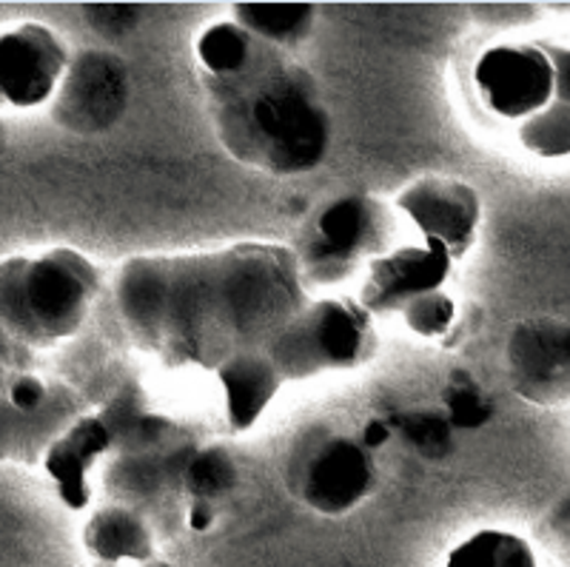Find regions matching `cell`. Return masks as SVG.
<instances>
[{"mask_svg":"<svg viewBox=\"0 0 570 567\" xmlns=\"http://www.w3.org/2000/svg\"><path fill=\"white\" fill-rule=\"evenodd\" d=\"M454 260L428 243L396 245L365 268L360 305L371 316H402L434 291H445Z\"/></svg>","mask_w":570,"mask_h":567,"instance_id":"cell-10","label":"cell"},{"mask_svg":"<svg viewBox=\"0 0 570 567\" xmlns=\"http://www.w3.org/2000/svg\"><path fill=\"white\" fill-rule=\"evenodd\" d=\"M285 488L320 516H345L376 490L374 451L360 437L331 426H308L283 468Z\"/></svg>","mask_w":570,"mask_h":567,"instance_id":"cell-6","label":"cell"},{"mask_svg":"<svg viewBox=\"0 0 570 567\" xmlns=\"http://www.w3.org/2000/svg\"><path fill=\"white\" fill-rule=\"evenodd\" d=\"M109 422L104 413L78 417L55 439L43 457L46 473L52 477L60 502L69 510H86L91 505V471L100 457L111 451Z\"/></svg>","mask_w":570,"mask_h":567,"instance_id":"cell-12","label":"cell"},{"mask_svg":"<svg viewBox=\"0 0 570 567\" xmlns=\"http://www.w3.org/2000/svg\"><path fill=\"white\" fill-rule=\"evenodd\" d=\"M223 388L226 422L234 433H246L259 422L279 388L285 385L266 349L246 351L217 371Z\"/></svg>","mask_w":570,"mask_h":567,"instance_id":"cell-14","label":"cell"},{"mask_svg":"<svg viewBox=\"0 0 570 567\" xmlns=\"http://www.w3.org/2000/svg\"><path fill=\"white\" fill-rule=\"evenodd\" d=\"M402 323L409 325V331H414L416 336L440 340V336H445L456 323L454 297L445 294V291H434V294H428V297L420 300L416 305H411V309L402 314Z\"/></svg>","mask_w":570,"mask_h":567,"instance_id":"cell-20","label":"cell"},{"mask_svg":"<svg viewBox=\"0 0 570 567\" xmlns=\"http://www.w3.org/2000/svg\"><path fill=\"white\" fill-rule=\"evenodd\" d=\"M473 89L480 104L502 120H528L557 95L551 58L542 43H497L473 63Z\"/></svg>","mask_w":570,"mask_h":567,"instance_id":"cell-7","label":"cell"},{"mask_svg":"<svg viewBox=\"0 0 570 567\" xmlns=\"http://www.w3.org/2000/svg\"><path fill=\"white\" fill-rule=\"evenodd\" d=\"M376 345L374 316L360 300L325 297L305 305L266 351L283 382H299L363 368L376 356Z\"/></svg>","mask_w":570,"mask_h":567,"instance_id":"cell-5","label":"cell"},{"mask_svg":"<svg viewBox=\"0 0 570 567\" xmlns=\"http://www.w3.org/2000/svg\"><path fill=\"white\" fill-rule=\"evenodd\" d=\"M146 567H171V565H169V561H163V559H155V561H149V565H146Z\"/></svg>","mask_w":570,"mask_h":567,"instance_id":"cell-23","label":"cell"},{"mask_svg":"<svg viewBox=\"0 0 570 567\" xmlns=\"http://www.w3.org/2000/svg\"><path fill=\"white\" fill-rule=\"evenodd\" d=\"M111 309L137 351L166 371L217 374L268 342L308 305L292 245L140 254L115 271Z\"/></svg>","mask_w":570,"mask_h":567,"instance_id":"cell-1","label":"cell"},{"mask_svg":"<svg viewBox=\"0 0 570 567\" xmlns=\"http://www.w3.org/2000/svg\"><path fill=\"white\" fill-rule=\"evenodd\" d=\"M69 69V49L43 23H18L0 32V106L38 109L52 100Z\"/></svg>","mask_w":570,"mask_h":567,"instance_id":"cell-9","label":"cell"},{"mask_svg":"<svg viewBox=\"0 0 570 567\" xmlns=\"http://www.w3.org/2000/svg\"><path fill=\"white\" fill-rule=\"evenodd\" d=\"M212 129L243 166L308 175L331 151V115L314 75L292 52L217 20L195 40Z\"/></svg>","mask_w":570,"mask_h":567,"instance_id":"cell-2","label":"cell"},{"mask_svg":"<svg viewBox=\"0 0 570 567\" xmlns=\"http://www.w3.org/2000/svg\"><path fill=\"white\" fill-rule=\"evenodd\" d=\"M544 49V55L551 58L553 66V84H557V95L553 100H564L570 104V46L562 43H548V40H539Z\"/></svg>","mask_w":570,"mask_h":567,"instance_id":"cell-21","label":"cell"},{"mask_svg":"<svg viewBox=\"0 0 570 567\" xmlns=\"http://www.w3.org/2000/svg\"><path fill=\"white\" fill-rule=\"evenodd\" d=\"M104 291L100 268L75 248L0 260V336L27 351L71 340Z\"/></svg>","mask_w":570,"mask_h":567,"instance_id":"cell-3","label":"cell"},{"mask_svg":"<svg viewBox=\"0 0 570 567\" xmlns=\"http://www.w3.org/2000/svg\"><path fill=\"white\" fill-rule=\"evenodd\" d=\"M360 439H363L365 446H368L371 451H374V448H380L385 442V439H389V428L380 426V422H371V426L365 428V433Z\"/></svg>","mask_w":570,"mask_h":567,"instance_id":"cell-22","label":"cell"},{"mask_svg":"<svg viewBox=\"0 0 570 567\" xmlns=\"http://www.w3.org/2000/svg\"><path fill=\"white\" fill-rule=\"evenodd\" d=\"M394 208L428 245L448 252L454 263L471 252L482 223L480 192L456 177H420L396 194Z\"/></svg>","mask_w":570,"mask_h":567,"instance_id":"cell-8","label":"cell"},{"mask_svg":"<svg viewBox=\"0 0 570 567\" xmlns=\"http://www.w3.org/2000/svg\"><path fill=\"white\" fill-rule=\"evenodd\" d=\"M197 448L200 442L186 437L160 448L115 453L104 471L106 493L151 522L149 514L163 505L169 508L177 497H183V477Z\"/></svg>","mask_w":570,"mask_h":567,"instance_id":"cell-11","label":"cell"},{"mask_svg":"<svg viewBox=\"0 0 570 567\" xmlns=\"http://www.w3.org/2000/svg\"><path fill=\"white\" fill-rule=\"evenodd\" d=\"M83 548L98 567H120L126 561L146 567L157 559V539L149 519L117 502L89 516Z\"/></svg>","mask_w":570,"mask_h":567,"instance_id":"cell-13","label":"cell"},{"mask_svg":"<svg viewBox=\"0 0 570 567\" xmlns=\"http://www.w3.org/2000/svg\"><path fill=\"white\" fill-rule=\"evenodd\" d=\"M71 393L55 385L43 408L20 411L7 397H0V462H35L43 459L55 439L75 422L71 417Z\"/></svg>","mask_w":570,"mask_h":567,"instance_id":"cell-15","label":"cell"},{"mask_svg":"<svg viewBox=\"0 0 570 567\" xmlns=\"http://www.w3.org/2000/svg\"><path fill=\"white\" fill-rule=\"evenodd\" d=\"M445 567H539V559L525 536L502 528H485L460 541L448 554Z\"/></svg>","mask_w":570,"mask_h":567,"instance_id":"cell-18","label":"cell"},{"mask_svg":"<svg viewBox=\"0 0 570 567\" xmlns=\"http://www.w3.org/2000/svg\"><path fill=\"white\" fill-rule=\"evenodd\" d=\"M232 20L252 38L285 52H297L312 38L317 7L312 3H234Z\"/></svg>","mask_w":570,"mask_h":567,"instance_id":"cell-17","label":"cell"},{"mask_svg":"<svg viewBox=\"0 0 570 567\" xmlns=\"http://www.w3.org/2000/svg\"><path fill=\"white\" fill-rule=\"evenodd\" d=\"M394 203L374 194H340L317 206L299 228L292 252L303 285H340L374 260L394 252L400 232Z\"/></svg>","mask_w":570,"mask_h":567,"instance_id":"cell-4","label":"cell"},{"mask_svg":"<svg viewBox=\"0 0 570 567\" xmlns=\"http://www.w3.org/2000/svg\"><path fill=\"white\" fill-rule=\"evenodd\" d=\"M237 462L226 446H200L191 457L183 477V499H186V525L195 534H206L220 514L223 502L237 488Z\"/></svg>","mask_w":570,"mask_h":567,"instance_id":"cell-16","label":"cell"},{"mask_svg":"<svg viewBox=\"0 0 570 567\" xmlns=\"http://www.w3.org/2000/svg\"><path fill=\"white\" fill-rule=\"evenodd\" d=\"M517 135L528 155L542 160L570 157V104L551 100L542 111L519 123Z\"/></svg>","mask_w":570,"mask_h":567,"instance_id":"cell-19","label":"cell"}]
</instances>
